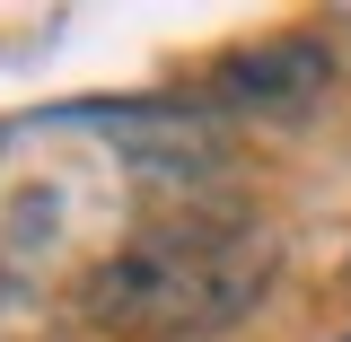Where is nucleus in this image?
<instances>
[{
    "label": "nucleus",
    "instance_id": "nucleus-1",
    "mask_svg": "<svg viewBox=\"0 0 351 342\" xmlns=\"http://www.w3.org/2000/svg\"><path fill=\"white\" fill-rule=\"evenodd\" d=\"M263 290H272V255L246 237L237 211H176V219H149L123 255L97 263L80 281V307L106 334L193 342L237 325Z\"/></svg>",
    "mask_w": 351,
    "mask_h": 342
},
{
    "label": "nucleus",
    "instance_id": "nucleus-2",
    "mask_svg": "<svg viewBox=\"0 0 351 342\" xmlns=\"http://www.w3.org/2000/svg\"><path fill=\"white\" fill-rule=\"evenodd\" d=\"M334 88V44L325 36H263L211 62V106L246 123H290Z\"/></svg>",
    "mask_w": 351,
    "mask_h": 342
},
{
    "label": "nucleus",
    "instance_id": "nucleus-3",
    "mask_svg": "<svg viewBox=\"0 0 351 342\" xmlns=\"http://www.w3.org/2000/svg\"><path fill=\"white\" fill-rule=\"evenodd\" d=\"M97 123L123 141L132 175L149 184V193H202V184H219L228 175V141H219L211 123H193V114H167V106H88Z\"/></svg>",
    "mask_w": 351,
    "mask_h": 342
},
{
    "label": "nucleus",
    "instance_id": "nucleus-4",
    "mask_svg": "<svg viewBox=\"0 0 351 342\" xmlns=\"http://www.w3.org/2000/svg\"><path fill=\"white\" fill-rule=\"evenodd\" d=\"M0 307H9V272H0Z\"/></svg>",
    "mask_w": 351,
    "mask_h": 342
},
{
    "label": "nucleus",
    "instance_id": "nucleus-5",
    "mask_svg": "<svg viewBox=\"0 0 351 342\" xmlns=\"http://www.w3.org/2000/svg\"><path fill=\"white\" fill-rule=\"evenodd\" d=\"M343 342H351V334H343Z\"/></svg>",
    "mask_w": 351,
    "mask_h": 342
}]
</instances>
